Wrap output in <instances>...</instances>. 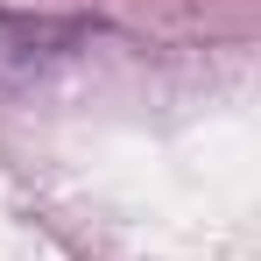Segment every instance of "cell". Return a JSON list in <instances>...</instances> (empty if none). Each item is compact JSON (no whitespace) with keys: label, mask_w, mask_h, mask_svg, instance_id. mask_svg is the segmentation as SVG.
Listing matches in <instances>:
<instances>
[{"label":"cell","mask_w":261,"mask_h":261,"mask_svg":"<svg viewBox=\"0 0 261 261\" xmlns=\"http://www.w3.org/2000/svg\"><path fill=\"white\" fill-rule=\"evenodd\" d=\"M92 36H99L92 14H14V7H0V78L64 64V57H78Z\"/></svg>","instance_id":"1"}]
</instances>
